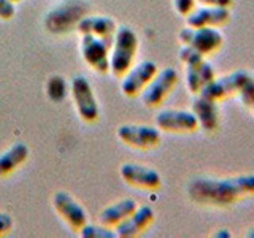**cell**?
<instances>
[{"mask_svg": "<svg viewBox=\"0 0 254 238\" xmlns=\"http://www.w3.org/2000/svg\"><path fill=\"white\" fill-rule=\"evenodd\" d=\"M178 58L186 67V86L192 95L200 94L203 87L218 76L216 70L205 59V56L197 53L192 48L181 45Z\"/></svg>", "mask_w": 254, "mask_h": 238, "instance_id": "3957f363", "label": "cell"}, {"mask_svg": "<svg viewBox=\"0 0 254 238\" xmlns=\"http://www.w3.org/2000/svg\"><path fill=\"white\" fill-rule=\"evenodd\" d=\"M251 110H253V113H254V105H253V108H251Z\"/></svg>", "mask_w": 254, "mask_h": 238, "instance_id": "f546056e", "label": "cell"}, {"mask_svg": "<svg viewBox=\"0 0 254 238\" xmlns=\"http://www.w3.org/2000/svg\"><path fill=\"white\" fill-rule=\"evenodd\" d=\"M195 5L197 2L195 0H173V6H175V11H177L180 16H186L195 10Z\"/></svg>", "mask_w": 254, "mask_h": 238, "instance_id": "cb8c5ba5", "label": "cell"}, {"mask_svg": "<svg viewBox=\"0 0 254 238\" xmlns=\"http://www.w3.org/2000/svg\"><path fill=\"white\" fill-rule=\"evenodd\" d=\"M138 35L127 26H119L110 48V71L116 78H123L133 65L138 53Z\"/></svg>", "mask_w": 254, "mask_h": 238, "instance_id": "7a4b0ae2", "label": "cell"}, {"mask_svg": "<svg viewBox=\"0 0 254 238\" xmlns=\"http://www.w3.org/2000/svg\"><path fill=\"white\" fill-rule=\"evenodd\" d=\"M138 203L133 198H123V200L115 202L108 206H105L99 213V222L107 227H116L118 224H121L124 219H127L130 214L137 210Z\"/></svg>", "mask_w": 254, "mask_h": 238, "instance_id": "d6986e66", "label": "cell"}, {"mask_svg": "<svg viewBox=\"0 0 254 238\" xmlns=\"http://www.w3.org/2000/svg\"><path fill=\"white\" fill-rule=\"evenodd\" d=\"M178 71L172 67L157 71L156 76L151 79V83L145 87V91L140 95L143 105L148 108H159L161 105H164V102L170 97L175 87L178 86Z\"/></svg>", "mask_w": 254, "mask_h": 238, "instance_id": "8992f818", "label": "cell"}, {"mask_svg": "<svg viewBox=\"0 0 254 238\" xmlns=\"http://www.w3.org/2000/svg\"><path fill=\"white\" fill-rule=\"evenodd\" d=\"M46 95L53 103H62L68 95V86L65 78L61 75H53L46 81Z\"/></svg>", "mask_w": 254, "mask_h": 238, "instance_id": "44dd1931", "label": "cell"}, {"mask_svg": "<svg viewBox=\"0 0 254 238\" xmlns=\"http://www.w3.org/2000/svg\"><path fill=\"white\" fill-rule=\"evenodd\" d=\"M30 156L29 146L26 143H14L6 151L0 154V178H5L11 175L27 162Z\"/></svg>", "mask_w": 254, "mask_h": 238, "instance_id": "ffe728a7", "label": "cell"}, {"mask_svg": "<svg viewBox=\"0 0 254 238\" xmlns=\"http://www.w3.org/2000/svg\"><path fill=\"white\" fill-rule=\"evenodd\" d=\"M13 219L8 213H0V237H5L11 232Z\"/></svg>", "mask_w": 254, "mask_h": 238, "instance_id": "484cf974", "label": "cell"}, {"mask_svg": "<svg viewBox=\"0 0 254 238\" xmlns=\"http://www.w3.org/2000/svg\"><path fill=\"white\" fill-rule=\"evenodd\" d=\"M251 75L250 70H235L232 73L224 75V76H216L211 83L206 84L202 89V95L208 97L214 102H222L229 97H237V94L240 92L242 86L245 84L246 78Z\"/></svg>", "mask_w": 254, "mask_h": 238, "instance_id": "ba28073f", "label": "cell"}, {"mask_svg": "<svg viewBox=\"0 0 254 238\" xmlns=\"http://www.w3.org/2000/svg\"><path fill=\"white\" fill-rule=\"evenodd\" d=\"M194 116L197 118L198 129H202L208 133H213L219 129L221 125V113L218 102H214L208 97H205L202 94H197L192 102Z\"/></svg>", "mask_w": 254, "mask_h": 238, "instance_id": "2e32d148", "label": "cell"}, {"mask_svg": "<svg viewBox=\"0 0 254 238\" xmlns=\"http://www.w3.org/2000/svg\"><path fill=\"white\" fill-rule=\"evenodd\" d=\"M116 135L124 145L135 148V149H143V151L154 149L161 145V141H162L161 130L154 125H145V124L119 125Z\"/></svg>", "mask_w": 254, "mask_h": 238, "instance_id": "52a82bcc", "label": "cell"}, {"mask_svg": "<svg viewBox=\"0 0 254 238\" xmlns=\"http://www.w3.org/2000/svg\"><path fill=\"white\" fill-rule=\"evenodd\" d=\"M16 8L11 0H0V19L2 21H10L14 18Z\"/></svg>", "mask_w": 254, "mask_h": 238, "instance_id": "d4e9b609", "label": "cell"}, {"mask_svg": "<svg viewBox=\"0 0 254 238\" xmlns=\"http://www.w3.org/2000/svg\"><path fill=\"white\" fill-rule=\"evenodd\" d=\"M11 2H13V3H18V2H21V0H11Z\"/></svg>", "mask_w": 254, "mask_h": 238, "instance_id": "f1b7e54d", "label": "cell"}, {"mask_svg": "<svg viewBox=\"0 0 254 238\" xmlns=\"http://www.w3.org/2000/svg\"><path fill=\"white\" fill-rule=\"evenodd\" d=\"M178 40L183 46H189L200 53L202 56H211L218 53L222 43H224V35L216 27H183L178 32Z\"/></svg>", "mask_w": 254, "mask_h": 238, "instance_id": "277c9868", "label": "cell"}, {"mask_svg": "<svg viewBox=\"0 0 254 238\" xmlns=\"http://www.w3.org/2000/svg\"><path fill=\"white\" fill-rule=\"evenodd\" d=\"M116 22L113 18L110 16H103V14H97V16H83L81 19L76 24V30L79 35H92L105 40L107 43H113V38L116 34Z\"/></svg>", "mask_w": 254, "mask_h": 238, "instance_id": "e0dca14e", "label": "cell"}, {"mask_svg": "<svg viewBox=\"0 0 254 238\" xmlns=\"http://www.w3.org/2000/svg\"><path fill=\"white\" fill-rule=\"evenodd\" d=\"M154 218H156V214L151 206H146V205L137 206V210H135L129 218L124 219L121 224H118L115 227V234L119 238L138 237L151 227V224L154 222Z\"/></svg>", "mask_w": 254, "mask_h": 238, "instance_id": "9a60e30c", "label": "cell"}, {"mask_svg": "<svg viewBox=\"0 0 254 238\" xmlns=\"http://www.w3.org/2000/svg\"><path fill=\"white\" fill-rule=\"evenodd\" d=\"M71 97L76 108V113L83 122L94 124L100 119V107L99 100L95 97L92 84L87 78L78 75L71 79Z\"/></svg>", "mask_w": 254, "mask_h": 238, "instance_id": "5b68a950", "label": "cell"}, {"mask_svg": "<svg viewBox=\"0 0 254 238\" xmlns=\"http://www.w3.org/2000/svg\"><path fill=\"white\" fill-rule=\"evenodd\" d=\"M65 5L51 10L45 18V26L53 34H67L71 27H76L78 21L86 16V6L70 5L71 2H64Z\"/></svg>", "mask_w": 254, "mask_h": 238, "instance_id": "5bb4252c", "label": "cell"}, {"mask_svg": "<svg viewBox=\"0 0 254 238\" xmlns=\"http://www.w3.org/2000/svg\"><path fill=\"white\" fill-rule=\"evenodd\" d=\"M51 202H53L54 211L58 213V216L65 222L71 230L79 232L81 227H84L87 224L86 210L68 192H65V190H58V192H54Z\"/></svg>", "mask_w": 254, "mask_h": 238, "instance_id": "7c38bea8", "label": "cell"}, {"mask_svg": "<svg viewBox=\"0 0 254 238\" xmlns=\"http://www.w3.org/2000/svg\"><path fill=\"white\" fill-rule=\"evenodd\" d=\"M188 197L197 205L227 208L246 198L254 197V175L235 177H198L188 184Z\"/></svg>", "mask_w": 254, "mask_h": 238, "instance_id": "6da1fadb", "label": "cell"}, {"mask_svg": "<svg viewBox=\"0 0 254 238\" xmlns=\"http://www.w3.org/2000/svg\"><path fill=\"white\" fill-rule=\"evenodd\" d=\"M79 235L83 238H115L116 234L111 230V227L107 226H94V224H86L79 230Z\"/></svg>", "mask_w": 254, "mask_h": 238, "instance_id": "7402d4cb", "label": "cell"}, {"mask_svg": "<svg viewBox=\"0 0 254 238\" xmlns=\"http://www.w3.org/2000/svg\"><path fill=\"white\" fill-rule=\"evenodd\" d=\"M110 48L111 45L107 43L105 40L92 35H81L79 51H81L84 62L95 73H110Z\"/></svg>", "mask_w": 254, "mask_h": 238, "instance_id": "30bf717a", "label": "cell"}, {"mask_svg": "<svg viewBox=\"0 0 254 238\" xmlns=\"http://www.w3.org/2000/svg\"><path fill=\"white\" fill-rule=\"evenodd\" d=\"M197 3L203 6H222V8H230L234 3V0H195Z\"/></svg>", "mask_w": 254, "mask_h": 238, "instance_id": "4316f807", "label": "cell"}, {"mask_svg": "<svg viewBox=\"0 0 254 238\" xmlns=\"http://www.w3.org/2000/svg\"><path fill=\"white\" fill-rule=\"evenodd\" d=\"M119 175H121L126 184L141 190H151V192H154V190H159L162 187L161 175H159L157 170L151 169L148 165L127 162L121 165Z\"/></svg>", "mask_w": 254, "mask_h": 238, "instance_id": "4fadbf2b", "label": "cell"}, {"mask_svg": "<svg viewBox=\"0 0 254 238\" xmlns=\"http://www.w3.org/2000/svg\"><path fill=\"white\" fill-rule=\"evenodd\" d=\"M159 71L157 63L153 60H141L129 68V71L121 78V92L129 99L140 97L145 87Z\"/></svg>", "mask_w": 254, "mask_h": 238, "instance_id": "9c48e42d", "label": "cell"}, {"mask_svg": "<svg viewBox=\"0 0 254 238\" xmlns=\"http://www.w3.org/2000/svg\"><path fill=\"white\" fill-rule=\"evenodd\" d=\"M237 97L240 99V102L246 108H253V105H254V73H251L248 78H246V81L242 86L240 92L237 94Z\"/></svg>", "mask_w": 254, "mask_h": 238, "instance_id": "603a6c76", "label": "cell"}, {"mask_svg": "<svg viewBox=\"0 0 254 238\" xmlns=\"http://www.w3.org/2000/svg\"><path fill=\"white\" fill-rule=\"evenodd\" d=\"M214 237H230V232L229 230H218V232L214 234Z\"/></svg>", "mask_w": 254, "mask_h": 238, "instance_id": "83f0119b", "label": "cell"}, {"mask_svg": "<svg viewBox=\"0 0 254 238\" xmlns=\"http://www.w3.org/2000/svg\"><path fill=\"white\" fill-rule=\"evenodd\" d=\"M230 21V8L222 6H202L186 16L189 27H222Z\"/></svg>", "mask_w": 254, "mask_h": 238, "instance_id": "ac0fdd59", "label": "cell"}, {"mask_svg": "<svg viewBox=\"0 0 254 238\" xmlns=\"http://www.w3.org/2000/svg\"><path fill=\"white\" fill-rule=\"evenodd\" d=\"M156 127L167 133H194L198 130V122L192 111L167 108L157 113Z\"/></svg>", "mask_w": 254, "mask_h": 238, "instance_id": "8fae6325", "label": "cell"}]
</instances>
